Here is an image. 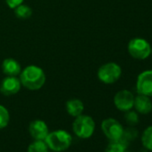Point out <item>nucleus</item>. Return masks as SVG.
I'll list each match as a JSON object with an SVG mask.
<instances>
[{"mask_svg": "<svg viewBox=\"0 0 152 152\" xmlns=\"http://www.w3.org/2000/svg\"><path fill=\"white\" fill-rule=\"evenodd\" d=\"M133 107L137 113L140 115H148L152 111V101L149 97L138 94L134 98Z\"/></svg>", "mask_w": 152, "mask_h": 152, "instance_id": "11", "label": "nucleus"}, {"mask_svg": "<svg viewBox=\"0 0 152 152\" xmlns=\"http://www.w3.org/2000/svg\"><path fill=\"white\" fill-rule=\"evenodd\" d=\"M122 75V69L119 64L109 62L102 64L98 70V78L105 84H113L116 83Z\"/></svg>", "mask_w": 152, "mask_h": 152, "instance_id": "4", "label": "nucleus"}, {"mask_svg": "<svg viewBox=\"0 0 152 152\" xmlns=\"http://www.w3.org/2000/svg\"><path fill=\"white\" fill-rule=\"evenodd\" d=\"M27 152H48V147L45 140H35L29 145Z\"/></svg>", "mask_w": 152, "mask_h": 152, "instance_id": "17", "label": "nucleus"}, {"mask_svg": "<svg viewBox=\"0 0 152 152\" xmlns=\"http://www.w3.org/2000/svg\"><path fill=\"white\" fill-rule=\"evenodd\" d=\"M96 124L90 115H81L75 117L72 123V131L74 134L81 139H88L91 137L95 132Z\"/></svg>", "mask_w": 152, "mask_h": 152, "instance_id": "3", "label": "nucleus"}, {"mask_svg": "<svg viewBox=\"0 0 152 152\" xmlns=\"http://www.w3.org/2000/svg\"><path fill=\"white\" fill-rule=\"evenodd\" d=\"M128 52L135 59L144 60L148 58L151 54L150 44L144 39L134 38L128 43Z\"/></svg>", "mask_w": 152, "mask_h": 152, "instance_id": "5", "label": "nucleus"}, {"mask_svg": "<svg viewBox=\"0 0 152 152\" xmlns=\"http://www.w3.org/2000/svg\"><path fill=\"white\" fill-rule=\"evenodd\" d=\"M22 87V83L17 76H7L0 83V92L4 96H13L17 94Z\"/></svg>", "mask_w": 152, "mask_h": 152, "instance_id": "9", "label": "nucleus"}, {"mask_svg": "<svg viewBox=\"0 0 152 152\" xmlns=\"http://www.w3.org/2000/svg\"><path fill=\"white\" fill-rule=\"evenodd\" d=\"M15 15L19 19H29L32 15V9L24 4H22L15 8Z\"/></svg>", "mask_w": 152, "mask_h": 152, "instance_id": "16", "label": "nucleus"}, {"mask_svg": "<svg viewBox=\"0 0 152 152\" xmlns=\"http://www.w3.org/2000/svg\"><path fill=\"white\" fill-rule=\"evenodd\" d=\"M125 152H131V151H125Z\"/></svg>", "mask_w": 152, "mask_h": 152, "instance_id": "22", "label": "nucleus"}, {"mask_svg": "<svg viewBox=\"0 0 152 152\" xmlns=\"http://www.w3.org/2000/svg\"><path fill=\"white\" fill-rule=\"evenodd\" d=\"M138 136V131L135 127L133 126H130L126 129L124 130V134H123V138L124 140H126L127 141H131L137 138Z\"/></svg>", "mask_w": 152, "mask_h": 152, "instance_id": "20", "label": "nucleus"}, {"mask_svg": "<svg viewBox=\"0 0 152 152\" xmlns=\"http://www.w3.org/2000/svg\"><path fill=\"white\" fill-rule=\"evenodd\" d=\"M2 71L7 76H18L22 72V66L18 61L12 57L6 58L2 63Z\"/></svg>", "mask_w": 152, "mask_h": 152, "instance_id": "12", "label": "nucleus"}, {"mask_svg": "<svg viewBox=\"0 0 152 152\" xmlns=\"http://www.w3.org/2000/svg\"><path fill=\"white\" fill-rule=\"evenodd\" d=\"M22 86L30 91H38L41 89L46 83V74L42 68L31 64L26 66L20 73Z\"/></svg>", "mask_w": 152, "mask_h": 152, "instance_id": "1", "label": "nucleus"}, {"mask_svg": "<svg viewBox=\"0 0 152 152\" xmlns=\"http://www.w3.org/2000/svg\"><path fill=\"white\" fill-rule=\"evenodd\" d=\"M10 121V115L7 107L0 105V130L6 128Z\"/></svg>", "mask_w": 152, "mask_h": 152, "instance_id": "18", "label": "nucleus"}, {"mask_svg": "<svg viewBox=\"0 0 152 152\" xmlns=\"http://www.w3.org/2000/svg\"><path fill=\"white\" fill-rule=\"evenodd\" d=\"M124 119H125V122L130 126H134L139 123V115L136 111H133L131 109L125 112Z\"/></svg>", "mask_w": 152, "mask_h": 152, "instance_id": "19", "label": "nucleus"}, {"mask_svg": "<svg viewBox=\"0 0 152 152\" xmlns=\"http://www.w3.org/2000/svg\"><path fill=\"white\" fill-rule=\"evenodd\" d=\"M24 0H6V3L11 9H15L18 6L22 5Z\"/></svg>", "mask_w": 152, "mask_h": 152, "instance_id": "21", "label": "nucleus"}, {"mask_svg": "<svg viewBox=\"0 0 152 152\" xmlns=\"http://www.w3.org/2000/svg\"><path fill=\"white\" fill-rule=\"evenodd\" d=\"M49 149L55 152L66 150L72 142V135L64 130H56L49 132L45 139Z\"/></svg>", "mask_w": 152, "mask_h": 152, "instance_id": "2", "label": "nucleus"}, {"mask_svg": "<svg viewBox=\"0 0 152 152\" xmlns=\"http://www.w3.org/2000/svg\"><path fill=\"white\" fill-rule=\"evenodd\" d=\"M134 95L127 90L118 91L114 97V104L115 107L123 112L132 109L134 104Z\"/></svg>", "mask_w": 152, "mask_h": 152, "instance_id": "8", "label": "nucleus"}, {"mask_svg": "<svg viewBox=\"0 0 152 152\" xmlns=\"http://www.w3.org/2000/svg\"><path fill=\"white\" fill-rule=\"evenodd\" d=\"M138 94L152 97V70H146L140 72L136 82Z\"/></svg>", "mask_w": 152, "mask_h": 152, "instance_id": "7", "label": "nucleus"}, {"mask_svg": "<svg viewBox=\"0 0 152 152\" xmlns=\"http://www.w3.org/2000/svg\"><path fill=\"white\" fill-rule=\"evenodd\" d=\"M29 132L34 140H45L48 134L49 133V130L44 121L40 119H36L30 124Z\"/></svg>", "mask_w": 152, "mask_h": 152, "instance_id": "10", "label": "nucleus"}, {"mask_svg": "<svg viewBox=\"0 0 152 152\" xmlns=\"http://www.w3.org/2000/svg\"><path fill=\"white\" fill-rule=\"evenodd\" d=\"M65 109L71 116L77 117L83 114L84 110V105L79 99H71L66 101Z\"/></svg>", "mask_w": 152, "mask_h": 152, "instance_id": "13", "label": "nucleus"}, {"mask_svg": "<svg viewBox=\"0 0 152 152\" xmlns=\"http://www.w3.org/2000/svg\"><path fill=\"white\" fill-rule=\"evenodd\" d=\"M101 130L104 135L110 140H119L123 138L124 127L115 118H107L101 123Z\"/></svg>", "mask_w": 152, "mask_h": 152, "instance_id": "6", "label": "nucleus"}, {"mask_svg": "<svg viewBox=\"0 0 152 152\" xmlns=\"http://www.w3.org/2000/svg\"><path fill=\"white\" fill-rule=\"evenodd\" d=\"M141 143L145 149L152 151V125L148 126L141 134Z\"/></svg>", "mask_w": 152, "mask_h": 152, "instance_id": "15", "label": "nucleus"}, {"mask_svg": "<svg viewBox=\"0 0 152 152\" xmlns=\"http://www.w3.org/2000/svg\"><path fill=\"white\" fill-rule=\"evenodd\" d=\"M129 145V141L122 138L119 140H113L108 143L105 152H125Z\"/></svg>", "mask_w": 152, "mask_h": 152, "instance_id": "14", "label": "nucleus"}]
</instances>
